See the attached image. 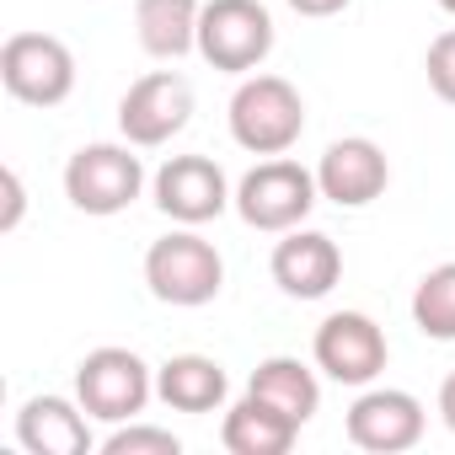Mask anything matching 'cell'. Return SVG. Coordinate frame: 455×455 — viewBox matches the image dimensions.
Wrapping results in <instances>:
<instances>
[{
    "instance_id": "obj_11",
    "label": "cell",
    "mask_w": 455,
    "mask_h": 455,
    "mask_svg": "<svg viewBox=\"0 0 455 455\" xmlns=\"http://www.w3.org/2000/svg\"><path fill=\"white\" fill-rule=\"evenodd\" d=\"M423 428H428V407L402 386H364L343 412V434L364 455H402L423 439Z\"/></svg>"
},
{
    "instance_id": "obj_18",
    "label": "cell",
    "mask_w": 455,
    "mask_h": 455,
    "mask_svg": "<svg viewBox=\"0 0 455 455\" xmlns=\"http://www.w3.org/2000/svg\"><path fill=\"white\" fill-rule=\"evenodd\" d=\"M247 391H252V396H263L268 407L290 412L300 428H306V423L316 418V407H322V375H316L311 364H300L295 354H268V359L252 370Z\"/></svg>"
},
{
    "instance_id": "obj_25",
    "label": "cell",
    "mask_w": 455,
    "mask_h": 455,
    "mask_svg": "<svg viewBox=\"0 0 455 455\" xmlns=\"http://www.w3.org/2000/svg\"><path fill=\"white\" fill-rule=\"evenodd\" d=\"M439 12H450V17H455V0H439Z\"/></svg>"
},
{
    "instance_id": "obj_9",
    "label": "cell",
    "mask_w": 455,
    "mask_h": 455,
    "mask_svg": "<svg viewBox=\"0 0 455 455\" xmlns=\"http://www.w3.org/2000/svg\"><path fill=\"white\" fill-rule=\"evenodd\" d=\"M150 198L172 225H209L225 209H236V188L214 156H166L150 177Z\"/></svg>"
},
{
    "instance_id": "obj_16",
    "label": "cell",
    "mask_w": 455,
    "mask_h": 455,
    "mask_svg": "<svg viewBox=\"0 0 455 455\" xmlns=\"http://www.w3.org/2000/svg\"><path fill=\"white\" fill-rule=\"evenodd\" d=\"M300 439V423L279 407H268L263 396H236L220 418V444L231 455H290V444Z\"/></svg>"
},
{
    "instance_id": "obj_13",
    "label": "cell",
    "mask_w": 455,
    "mask_h": 455,
    "mask_svg": "<svg viewBox=\"0 0 455 455\" xmlns=\"http://www.w3.org/2000/svg\"><path fill=\"white\" fill-rule=\"evenodd\" d=\"M268 274L290 300H327L338 290V279H343V252H338V242L327 231L295 225V231H284L274 242Z\"/></svg>"
},
{
    "instance_id": "obj_17",
    "label": "cell",
    "mask_w": 455,
    "mask_h": 455,
    "mask_svg": "<svg viewBox=\"0 0 455 455\" xmlns=\"http://www.w3.org/2000/svg\"><path fill=\"white\" fill-rule=\"evenodd\" d=\"M198 17H204V0H134L140 49L166 65L198 54Z\"/></svg>"
},
{
    "instance_id": "obj_7",
    "label": "cell",
    "mask_w": 455,
    "mask_h": 455,
    "mask_svg": "<svg viewBox=\"0 0 455 455\" xmlns=\"http://www.w3.org/2000/svg\"><path fill=\"white\" fill-rule=\"evenodd\" d=\"M311 364L338 380V386H375L391 364V343H386V327L370 316V311H332L322 316L316 338H311Z\"/></svg>"
},
{
    "instance_id": "obj_6",
    "label": "cell",
    "mask_w": 455,
    "mask_h": 455,
    "mask_svg": "<svg viewBox=\"0 0 455 455\" xmlns=\"http://www.w3.org/2000/svg\"><path fill=\"white\" fill-rule=\"evenodd\" d=\"M76 396L81 407L97 418V423H129L140 418L150 402H156V370L134 354V348H118V343H102L92 348L81 364H76Z\"/></svg>"
},
{
    "instance_id": "obj_23",
    "label": "cell",
    "mask_w": 455,
    "mask_h": 455,
    "mask_svg": "<svg viewBox=\"0 0 455 455\" xmlns=\"http://www.w3.org/2000/svg\"><path fill=\"white\" fill-rule=\"evenodd\" d=\"M354 0H290L295 17H311V22H327V17H343Z\"/></svg>"
},
{
    "instance_id": "obj_15",
    "label": "cell",
    "mask_w": 455,
    "mask_h": 455,
    "mask_svg": "<svg viewBox=\"0 0 455 455\" xmlns=\"http://www.w3.org/2000/svg\"><path fill=\"white\" fill-rule=\"evenodd\" d=\"M156 396L172 412H225V396H231V375H225L220 359L209 354H172L166 364H156Z\"/></svg>"
},
{
    "instance_id": "obj_8",
    "label": "cell",
    "mask_w": 455,
    "mask_h": 455,
    "mask_svg": "<svg viewBox=\"0 0 455 455\" xmlns=\"http://www.w3.org/2000/svg\"><path fill=\"white\" fill-rule=\"evenodd\" d=\"M0 86L22 108H60L76 92V54L54 33H12L0 49Z\"/></svg>"
},
{
    "instance_id": "obj_12",
    "label": "cell",
    "mask_w": 455,
    "mask_h": 455,
    "mask_svg": "<svg viewBox=\"0 0 455 455\" xmlns=\"http://www.w3.org/2000/svg\"><path fill=\"white\" fill-rule=\"evenodd\" d=\"M316 188L327 204L338 209H370L386 188H391V161L375 140L364 134H348V140H332L316 161Z\"/></svg>"
},
{
    "instance_id": "obj_5",
    "label": "cell",
    "mask_w": 455,
    "mask_h": 455,
    "mask_svg": "<svg viewBox=\"0 0 455 455\" xmlns=\"http://www.w3.org/2000/svg\"><path fill=\"white\" fill-rule=\"evenodd\" d=\"M274 12L263 0H204L198 17V60L220 76H252L274 54Z\"/></svg>"
},
{
    "instance_id": "obj_24",
    "label": "cell",
    "mask_w": 455,
    "mask_h": 455,
    "mask_svg": "<svg viewBox=\"0 0 455 455\" xmlns=\"http://www.w3.org/2000/svg\"><path fill=\"white\" fill-rule=\"evenodd\" d=\"M439 423L455 434V370L444 375V386H439Z\"/></svg>"
},
{
    "instance_id": "obj_22",
    "label": "cell",
    "mask_w": 455,
    "mask_h": 455,
    "mask_svg": "<svg viewBox=\"0 0 455 455\" xmlns=\"http://www.w3.org/2000/svg\"><path fill=\"white\" fill-rule=\"evenodd\" d=\"M0 188H6V209H0V236H12L17 225H22V214H28V188H22L17 166L0 172Z\"/></svg>"
},
{
    "instance_id": "obj_2",
    "label": "cell",
    "mask_w": 455,
    "mask_h": 455,
    "mask_svg": "<svg viewBox=\"0 0 455 455\" xmlns=\"http://www.w3.org/2000/svg\"><path fill=\"white\" fill-rule=\"evenodd\" d=\"M145 290L161 306L177 311H198L209 300H220L225 290V258L209 236H198V225H177L161 242L145 247Z\"/></svg>"
},
{
    "instance_id": "obj_1",
    "label": "cell",
    "mask_w": 455,
    "mask_h": 455,
    "mask_svg": "<svg viewBox=\"0 0 455 455\" xmlns=\"http://www.w3.org/2000/svg\"><path fill=\"white\" fill-rule=\"evenodd\" d=\"M225 124H231V140L247 156H290L306 134V97L295 92V81L252 70L236 81Z\"/></svg>"
},
{
    "instance_id": "obj_14",
    "label": "cell",
    "mask_w": 455,
    "mask_h": 455,
    "mask_svg": "<svg viewBox=\"0 0 455 455\" xmlns=\"http://www.w3.org/2000/svg\"><path fill=\"white\" fill-rule=\"evenodd\" d=\"M92 412L81 407V396H28L17 412V444L28 455H92L97 434H92Z\"/></svg>"
},
{
    "instance_id": "obj_3",
    "label": "cell",
    "mask_w": 455,
    "mask_h": 455,
    "mask_svg": "<svg viewBox=\"0 0 455 455\" xmlns=\"http://www.w3.org/2000/svg\"><path fill=\"white\" fill-rule=\"evenodd\" d=\"M316 204H322L316 166H300L290 156H263L236 182V214H242V225H252L263 236H284L295 225H306Z\"/></svg>"
},
{
    "instance_id": "obj_10",
    "label": "cell",
    "mask_w": 455,
    "mask_h": 455,
    "mask_svg": "<svg viewBox=\"0 0 455 455\" xmlns=\"http://www.w3.org/2000/svg\"><path fill=\"white\" fill-rule=\"evenodd\" d=\"M193 124V81L182 70H150L118 97V134L140 150L172 145Z\"/></svg>"
},
{
    "instance_id": "obj_4",
    "label": "cell",
    "mask_w": 455,
    "mask_h": 455,
    "mask_svg": "<svg viewBox=\"0 0 455 455\" xmlns=\"http://www.w3.org/2000/svg\"><path fill=\"white\" fill-rule=\"evenodd\" d=\"M134 150H140V145H129V140L81 145V150L65 161V198H70L81 214H92V220L124 214V209L150 188L145 161H140Z\"/></svg>"
},
{
    "instance_id": "obj_20",
    "label": "cell",
    "mask_w": 455,
    "mask_h": 455,
    "mask_svg": "<svg viewBox=\"0 0 455 455\" xmlns=\"http://www.w3.org/2000/svg\"><path fill=\"white\" fill-rule=\"evenodd\" d=\"M102 455H182V439L172 428H156V423H113L108 439H102Z\"/></svg>"
},
{
    "instance_id": "obj_21",
    "label": "cell",
    "mask_w": 455,
    "mask_h": 455,
    "mask_svg": "<svg viewBox=\"0 0 455 455\" xmlns=\"http://www.w3.org/2000/svg\"><path fill=\"white\" fill-rule=\"evenodd\" d=\"M423 70H428V92H434L439 102H450V108H455V28H444V33L428 44Z\"/></svg>"
},
{
    "instance_id": "obj_19",
    "label": "cell",
    "mask_w": 455,
    "mask_h": 455,
    "mask_svg": "<svg viewBox=\"0 0 455 455\" xmlns=\"http://www.w3.org/2000/svg\"><path fill=\"white\" fill-rule=\"evenodd\" d=\"M412 327L428 343H455V263H439L412 290Z\"/></svg>"
}]
</instances>
